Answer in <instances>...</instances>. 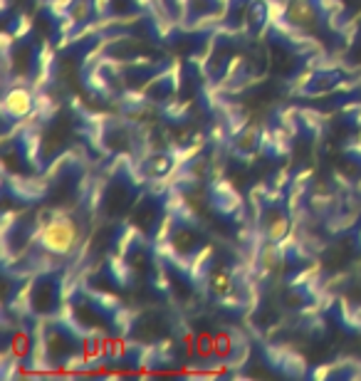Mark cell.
Masks as SVG:
<instances>
[{"mask_svg": "<svg viewBox=\"0 0 361 381\" xmlns=\"http://www.w3.org/2000/svg\"><path fill=\"white\" fill-rule=\"evenodd\" d=\"M79 240H82V226L77 218L67 213H55L52 218H47L33 235V243L40 251L55 257H69L77 251Z\"/></svg>", "mask_w": 361, "mask_h": 381, "instance_id": "cell-1", "label": "cell"}, {"mask_svg": "<svg viewBox=\"0 0 361 381\" xmlns=\"http://www.w3.org/2000/svg\"><path fill=\"white\" fill-rule=\"evenodd\" d=\"M62 275L57 270H45L40 273L33 282L28 285V295H25V305H28L30 314L35 319H50L57 317L62 310Z\"/></svg>", "mask_w": 361, "mask_h": 381, "instance_id": "cell-2", "label": "cell"}, {"mask_svg": "<svg viewBox=\"0 0 361 381\" xmlns=\"http://www.w3.org/2000/svg\"><path fill=\"white\" fill-rule=\"evenodd\" d=\"M35 109V94L23 85H15L6 92L3 99V119L8 124L12 121H23L25 117H30V112Z\"/></svg>", "mask_w": 361, "mask_h": 381, "instance_id": "cell-3", "label": "cell"}, {"mask_svg": "<svg viewBox=\"0 0 361 381\" xmlns=\"http://www.w3.org/2000/svg\"><path fill=\"white\" fill-rule=\"evenodd\" d=\"M285 20L292 28H312L319 20V8H317L314 0H294L285 8Z\"/></svg>", "mask_w": 361, "mask_h": 381, "instance_id": "cell-4", "label": "cell"}, {"mask_svg": "<svg viewBox=\"0 0 361 381\" xmlns=\"http://www.w3.org/2000/svg\"><path fill=\"white\" fill-rule=\"evenodd\" d=\"M260 221H262V230H265L270 243H280V240L289 233V218L287 213L283 211V205H270V208H265Z\"/></svg>", "mask_w": 361, "mask_h": 381, "instance_id": "cell-5", "label": "cell"}, {"mask_svg": "<svg viewBox=\"0 0 361 381\" xmlns=\"http://www.w3.org/2000/svg\"><path fill=\"white\" fill-rule=\"evenodd\" d=\"M171 245H174L180 257H191L201 248V235L191 226H186V223H178L174 230V238H171Z\"/></svg>", "mask_w": 361, "mask_h": 381, "instance_id": "cell-6", "label": "cell"}, {"mask_svg": "<svg viewBox=\"0 0 361 381\" xmlns=\"http://www.w3.org/2000/svg\"><path fill=\"white\" fill-rule=\"evenodd\" d=\"M94 12H99L96 0H69L67 6V17L72 25H87Z\"/></svg>", "mask_w": 361, "mask_h": 381, "instance_id": "cell-7", "label": "cell"}, {"mask_svg": "<svg viewBox=\"0 0 361 381\" xmlns=\"http://www.w3.org/2000/svg\"><path fill=\"white\" fill-rule=\"evenodd\" d=\"M237 352V339L235 335H233L230 330H218L215 332V357L220 359V362H228V359H233Z\"/></svg>", "mask_w": 361, "mask_h": 381, "instance_id": "cell-8", "label": "cell"}]
</instances>
